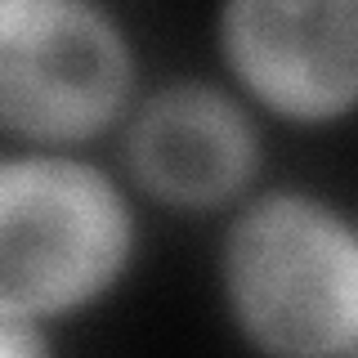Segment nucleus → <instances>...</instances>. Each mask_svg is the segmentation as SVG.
Here are the masks:
<instances>
[{"instance_id": "f257e3e1", "label": "nucleus", "mask_w": 358, "mask_h": 358, "mask_svg": "<svg viewBox=\"0 0 358 358\" xmlns=\"http://www.w3.org/2000/svg\"><path fill=\"white\" fill-rule=\"evenodd\" d=\"M229 287L246 331L282 354L358 341V238L300 197H268L233 229Z\"/></svg>"}, {"instance_id": "f03ea898", "label": "nucleus", "mask_w": 358, "mask_h": 358, "mask_svg": "<svg viewBox=\"0 0 358 358\" xmlns=\"http://www.w3.org/2000/svg\"><path fill=\"white\" fill-rule=\"evenodd\" d=\"M130 220L103 175L72 162L0 166V318L59 313L126 260Z\"/></svg>"}, {"instance_id": "7ed1b4c3", "label": "nucleus", "mask_w": 358, "mask_h": 358, "mask_svg": "<svg viewBox=\"0 0 358 358\" xmlns=\"http://www.w3.org/2000/svg\"><path fill=\"white\" fill-rule=\"evenodd\" d=\"M130 90L121 36L76 0H22L0 18V126L76 139L117 117Z\"/></svg>"}, {"instance_id": "20e7f679", "label": "nucleus", "mask_w": 358, "mask_h": 358, "mask_svg": "<svg viewBox=\"0 0 358 358\" xmlns=\"http://www.w3.org/2000/svg\"><path fill=\"white\" fill-rule=\"evenodd\" d=\"M224 45L242 81L291 117L358 99V0H229Z\"/></svg>"}, {"instance_id": "39448f33", "label": "nucleus", "mask_w": 358, "mask_h": 358, "mask_svg": "<svg viewBox=\"0 0 358 358\" xmlns=\"http://www.w3.org/2000/svg\"><path fill=\"white\" fill-rule=\"evenodd\" d=\"M130 162L166 201L210 206L246 184L255 166V134L224 94L179 85L139 112L130 130Z\"/></svg>"}, {"instance_id": "423d86ee", "label": "nucleus", "mask_w": 358, "mask_h": 358, "mask_svg": "<svg viewBox=\"0 0 358 358\" xmlns=\"http://www.w3.org/2000/svg\"><path fill=\"white\" fill-rule=\"evenodd\" d=\"M41 341L36 336H22L14 327H0V354H36Z\"/></svg>"}, {"instance_id": "0eeeda50", "label": "nucleus", "mask_w": 358, "mask_h": 358, "mask_svg": "<svg viewBox=\"0 0 358 358\" xmlns=\"http://www.w3.org/2000/svg\"><path fill=\"white\" fill-rule=\"evenodd\" d=\"M18 5H22V0H0V18H5L9 9H18Z\"/></svg>"}, {"instance_id": "6e6552de", "label": "nucleus", "mask_w": 358, "mask_h": 358, "mask_svg": "<svg viewBox=\"0 0 358 358\" xmlns=\"http://www.w3.org/2000/svg\"><path fill=\"white\" fill-rule=\"evenodd\" d=\"M354 350H358V341H354Z\"/></svg>"}]
</instances>
